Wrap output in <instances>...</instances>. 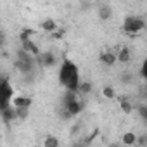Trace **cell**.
<instances>
[{
    "label": "cell",
    "mask_w": 147,
    "mask_h": 147,
    "mask_svg": "<svg viewBox=\"0 0 147 147\" xmlns=\"http://www.w3.org/2000/svg\"><path fill=\"white\" fill-rule=\"evenodd\" d=\"M30 116V109H24V107H16V118L18 119H28Z\"/></svg>",
    "instance_id": "16"
},
{
    "label": "cell",
    "mask_w": 147,
    "mask_h": 147,
    "mask_svg": "<svg viewBox=\"0 0 147 147\" xmlns=\"http://www.w3.org/2000/svg\"><path fill=\"white\" fill-rule=\"evenodd\" d=\"M119 109L128 116V114H131V113L135 111V106H133L126 97H119Z\"/></svg>",
    "instance_id": "11"
},
{
    "label": "cell",
    "mask_w": 147,
    "mask_h": 147,
    "mask_svg": "<svg viewBox=\"0 0 147 147\" xmlns=\"http://www.w3.org/2000/svg\"><path fill=\"white\" fill-rule=\"evenodd\" d=\"M0 114H2V119L5 121V123H11V121H14V119H18L16 118V107L14 106H5L4 109H0Z\"/></svg>",
    "instance_id": "7"
},
{
    "label": "cell",
    "mask_w": 147,
    "mask_h": 147,
    "mask_svg": "<svg viewBox=\"0 0 147 147\" xmlns=\"http://www.w3.org/2000/svg\"><path fill=\"white\" fill-rule=\"evenodd\" d=\"M31 35H36V31H35V30H30V28H28V30H23V31H21V42L30 40Z\"/></svg>",
    "instance_id": "19"
},
{
    "label": "cell",
    "mask_w": 147,
    "mask_h": 147,
    "mask_svg": "<svg viewBox=\"0 0 147 147\" xmlns=\"http://www.w3.org/2000/svg\"><path fill=\"white\" fill-rule=\"evenodd\" d=\"M2 78H4V76H2V71H0V80H2Z\"/></svg>",
    "instance_id": "24"
},
{
    "label": "cell",
    "mask_w": 147,
    "mask_h": 147,
    "mask_svg": "<svg viewBox=\"0 0 147 147\" xmlns=\"http://www.w3.org/2000/svg\"><path fill=\"white\" fill-rule=\"evenodd\" d=\"M35 61H36L40 66H43V67H54V66L57 64V57H55V54H54L52 50L40 52V54L35 57Z\"/></svg>",
    "instance_id": "4"
},
{
    "label": "cell",
    "mask_w": 147,
    "mask_h": 147,
    "mask_svg": "<svg viewBox=\"0 0 147 147\" xmlns=\"http://www.w3.org/2000/svg\"><path fill=\"white\" fill-rule=\"evenodd\" d=\"M61 142H59V138H55V137H52V135H49L45 140H43V145L45 147H57Z\"/></svg>",
    "instance_id": "17"
},
{
    "label": "cell",
    "mask_w": 147,
    "mask_h": 147,
    "mask_svg": "<svg viewBox=\"0 0 147 147\" xmlns=\"http://www.w3.org/2000/svg\"><path fill=\"white\" fill-rule=\"evenodd\" d=\"M135 144H138V145H145V144H147V137H145V135H142L140 138H137V142H135Z\"/></svg>",
    "instance_id": "23"
},
{
    "label": "cell",
    "mask_w": 147,
    "mask_h": 147,
    "mask_svg": "<svg viewBox=\"0 0 147 147\" xmlns=\"http://www.w3.org/2000/svg\"><path fill=\"white\" fill-rule=\"evenodd\" d=\"M5 43H7V36H5V33L2 30H0V49H4Z\"/></svg>",
    "instance_id": "22"
},
{
    "label": "cell",
    "mask_w": 147,
    "mask_h": 147,
    "mask_svg": "<svg viewBox=\"0 0 147 147\" xmlns=\"http://www.w3.org/2000/svg\"><path fill=\"white\" fill-rule=\"evenodd\" d=\"M50 38H52V40H61V38H64V28L52 31V33H50Z\"/></svg>",
    "instance_id": "21"
},
{
    "label": "cell",
    "mask_w": 147,
    "mask_h": 147,
    "mask_svg": "<svg viewBox=\"0 0 147 147\" xmlns=\"http://www.w3.org/2000/svg\"><path fill=\"white\" fill-rule=\"evenodd\" d=\"M31 104H33V99L31 97H16L14 99V107H24V109H30L31 107Z\"/></svg>",
    "instance_id": "10"
},
{
    "label": "cell",
    "mask_w": 147,
    "mask_h": 147,
    "mask_svg": "<svg viewBox=\"0 0 147 147\" xmlns=\"http://www.w3.org/2000/svg\"><path fill=\"white\" fill-rule=\"evenodd\" d=\"M64 109H66L71 116H78V114L83 113V109H85V102L80 100V99L76 97V99H73V100L66 102V104H64Z\"/></svg>",
    "instance_id": "5"
},
{
    "label": "cell",
    "mask_w": 147,
    "mask_h": 147,
    "mask_svg": "<svg viewBox=\"0 0 147 147\" xmlns=\"http://www.w3.org/2000/svg\"><path fill=\"white\" fill-rule=\"evenodd\" d=\"M42 30L47 31V33H52V31L57 30V23H55L54 19H45V21L42 23Z\"/></svg>",
    "instance_id": "15"
},
{
    "label": "cell",
    "mask_w": 147,
    "mask_h": 147,
    "mask_svg": "<svg viewBox=\"0 0 147 147\" xmlns=\"http://www.w3.org/2000/svg\"><path fill=\"white\" fill-rule=\"evenodd\" d=\"M99 59H100V62H102L104 66H107V67H113V66L118 62V59H116V54H114V52H111V50H106V52H102V54L99 55Z\"/></svg>",
    "instance_id": "6"
},
{
    "label": "cell",
    "mask_w": 147,
    "mask_h": 147,
    "mask_svg": "<svg viewBox=\"0 0 147 147\" xmlns=\"http://www.w3.org/2000/svg\"><path fill=\"white\" fill-rule=\"evenodd\" d=\"M102 95L107 97V99H114V97H116V92H114L113 87H104V88H102Z\"/></svg>",
    "instance_id": "18"
},
{
    "label": "cell",
    "mask_w": 147,
    "mask_h": 147,
    "mask_svg": "<svg viewBox=\"0 0 147 147\" xmlns=\"http://www.w3.org/2000/svg\"><path fill=\"white\" fill-rule=\"evenodd\" d=\"M116 59H118L121 64H128V62L131 61V52H130V49H126V47L119 49V52L116 54Z\"/></svg>",
    "instance_id": "9"
},
{
    "label": "cell",
    "mask_w": 147,
    "mask_h": 147,
    "mask_svg": "<svg viewBox=\"0 0 147 147\" xmlns=\"http://www.w3.org/2000/svg\"><path fill=\"white\" fill-rule=\"evenodd\" d=\"M59 82L61 85L66 88V90H73L76 92L78 88V83H80V71H78V66L71 61H64L61 64V69H59Z\"/></svg>",
    "instance_id": "1"
},
{
    "label": "cell",
    "mask_w": 147,
    "mask_h": 147,
    "mask_svg": "<svg viewBox=\"0 0 147 147\" xmlns=\"http://www.w3.org/2000/svg\"><path fill=\"white\" fill-rule=\"evenodd\" d=\"M135 142H137V133H133V131L123 133V137H121V144L123 145H135Z\"/></svg>",
    "instance_id": "14"
},
{
    "label": "cell",
    "mask_w": 147,
    "mask_h": 147,
    "mask_svg": "<svg viewBox=\"0 0 147 147\" xmlns=\"http://www.w3.org/2000/svg\"><path fill=\"white\" fill-rule=\"evenodd\" d=\"M135 109L138 111V114H140L142 119H147V106L145 104H138V106H135Z\"/></svg>",
    "instance_id": "20"
},
{
    "label": "cell",
    "mask_w": 147,
    "mask_h": 147,
    "mask_svg": "<svg viewBox=\"0 0 147 147\" xmlns=\"http://www.w3.org/2000/svg\"><path fill=\"white\" fill-rule=\"evenodd\" d=\"M92 83L90 82H82L80 80V83H78V88H76V94H82V95H88L90 92H92Z\"/></svg>",
    "instance_id": "13"
},
{
    "label": "cell",
    "mask_w": 147,
    "mask_h": 147,
    "mask_svg": "<svg viewBox=\"0 0 147 147\" xmlns=\"http://www.w3.org/2000/svg\"><path fill=\"white\" fill-rule=\"evenodd\" d=\"M21 43H23V50H26V52L31 54L33 57H36V55L40 54V47H38L31 38H30V40H24V42H21Z\"/></svg>",
    "instance_id": "8"
},
{
    "label": "cell",
    "mask_w": 147,
    "mask_h": 147,
    "mask_svg": "<svg viewBox=\"0 0 147 147\" xmlns=\"http://www.w3.org/2000/svg\"><path fill=\"white\" fill-rule=\"evenodd\" d=\"M145 28V21L144 18H138V16H128L125 18L123 21V31L128 35V36H137L138 33H142Z\"/></svg>",
    "instance_id": "2"
},
{
    "label": "cell",
    "mask_w": 147,
    "mask_h": 147,
    "mask_svg": "<svg viewBox=\"0 0 147 147\" xmlns=\"http://www.w3.org/2000/svg\"><path fill=\"white\" fill-rule=\"evenodd\" d=\"M111 16H113V9H111V5H100L99 7V18H100V21H107V19H111Z\"/></svg>",
    "instance_id": "12"
},
{
    "label": "cell",
    "mask_w": 147,
    "mask_h": 147,
    "mask_svg": "<svg viewBox=\"0 0 147 147\" xmlns=\"http://www.w3.org/2000/svg\"><path fill=\"white\" fill-rule=\"evenodd\" d=\"M11 99H12V87L7 78H2L0 80V109L9 106Z\"/></svg>",
    "instance_id": "3"
}]
</instances>
